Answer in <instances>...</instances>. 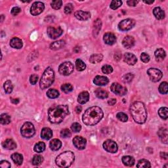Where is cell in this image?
Instances as JSON below:
<instances>
[{
  "label": "cell",
  "instance_id": "obj_24",
  "mask_svg": "<svg viewBox=\"0 0 168 168\" xmlns=\"http://www.w3.org/2000/svg\"><path fill=\"white\" fill-rule=\"evenodd\" d=\"M53 137V131L49 127H44L41 131V137L45 140H49Z\"/></svg>",
  "mask_w": 168,
  "mask_h": 168
},
{
  "label": "cell",
  "instance_id": "obj_58",
  "mask_svg": "<svg viewBox=\"0 0 168 168\" xmlns=\"http://www.w3.org/2000/svg\"><path fill=\"white\" fill-rule=\"evenodd\" d=\"M116 103V100L115 99H112L111 100H109V101H108V104L111 106L114 105Z\"/></svg>",
  "mask_w": 168,
  "mask_h": 168
},
{
  "label": "cell",
  "instance_id": "obj_27",
  "mask_svg": "<svg viewBox=\"0 0 168 168\" xmlns=\"http://www.w3.org/2000/svg\"><path fill=\"white\" fill-rule=\"evenodd\" d=\"M65 46V41L63 40H59V41H55L53 43H51L50 45V49L56 51V50H59L62 49L63 47H64Z\"/></svg>",
  "mask_w": 168,
  "mask_h": 168
},
{
  "label": "cell",
  "instance_id": "obj_43",
  "mask_svg": "<svg viewBox=\"0 0 168 168\" xmlns=\"http://www.w3.org/2000/svg\"><path fill=\"white\" fill-rule=\"evenodd\" d=\"M61 90L65 93H69L73 90V86L70 83H64L61 86Z\"/></svg>",
  "mask_w": 168,
  "mask_h": 168
},
{
  "label": "cell",
  "instance_id": "obj_7",
  "mask_svg": "<svg viewBox=\"0 0 168 168\" xmlns=\"http://www.w3.org/2000/svg\"><path fill=\"white\" fill-rule=\"evenodd\" d=\"M74 71V65L70 62H64L59 67V72L63 76H69Z\"/></svg>",
  "mask_w": 168,
  "mask_h": 168
},
{
  "label": "cell",
  "instance_id": "obj_57",
  "mask_svg": "<svg viewBox=\"0 0 168 168\" xmlns=\"http://www.w3.org/2000/svg\"><path fill=\"white\" fill-rule=\"evenodd\" d=\"M160 156L165 160H167L168 155L167 153H165V152H161V153H160Z\"/></svg>",
  "mask_w": 168,
  "mask_h": 168
},
{
  "label": "cell",
  "instance_id": "obj_26",
  "mask_svg": "<svg viewBox=\"0 0 168 168\" xmlns=\"http://www.w3.org/2000/svg\"><path fill=\"white\" fill-rule=\"evenodd\" d=\"M154 55L155 57H156V59L158 62H161L162 61L165 57L166 56V51H165L163 49L161 48H160V49H158L154 53Z\"/></svg>",
  "mask_w": 168,
  "mask_h": 168
},
{
  "label": "cell",
  "instance_id": "obj_23",
  "mask_svg": "<svg viewBox=\"0 0 168 168\" xmlns=\"http://www.w3.org/2000/svg\"><path fill=\"white\" fill-rule=\"evenodd\" d=\"M10 46L14 49H20L22 47L23 44H22V41L20 38H13L10 41Z\"/></svg>",
  "mask_w": 168,
  "mask_h": 168
},
{
  "label": "cell",
  "instance_id": "obj_53",
  "mask_svg": "<svg viewBox=\"0 0 168 168\" xmlns=\"http://www.w3.org/2000/svg\"><path fill=\"white\" fill-rule=\"evenodd\" d=\"M0 167L1 168H9L11 167V164L6 160L0 161Z\"/></svg>",
  "mask_w": 168,
  "mask_h": 168
},
{
  "label": "cell",
  "instance_id": "obj_3",
  "mask_svg": "<svg viewBox=\"0 0 168 168\" xmlns=\"http://www.w3.org/2000/svg\"><path fill=\"white\" fill-rule=\"evenodd\" d=\"M130 113L135 122L143 124L147 118V112L144 103L139 101L134 102L130 106Z\"/></svg>",
  "mask_w": 168,
  "mask_h": 168
},
{
  "label": "cell",
  "instance_id": "obj_19",
  "mask_svg": "<svg viewBox=\"0 0 168 168\" xmlns=\"http://www.w3.org/2000/svg\"><path fill=\"white\" fill-rule=\"evenodd\" d=\"M122 44L124 47L127 49L133 47L135 45V39L130 35H127L122 40Z\"/></svg>",
  "mask_w": 168,
  "mask_h": 168
},
{
  "label": "cell",
  "instance_id": "obj_6",
  "mask_svg": "<svg viewBox=\"0 0 168 168\" xmlns=\"http://www.w3.org/2000/svg\"><path fill=\"white\" fill-rule=\"evenodd\" d=\"M35 127L34 125L30 122H26L22 126L21 133L22 137L25 138H30L35 134Z\"/></svg>",
  "mask_w": 168,
  "mask_h": 168
},
{
  "label": "cell",
  "instance_id": "obj_11",
  "mask_svg": "<svg viewBox=\"0 0 168 168\" xmlns=\"http://www.w3.org/2000/svg\"><path fill=\"white\" fill-rule=\"evenodd\" d=\"M45 5L41 1L34 2L30 8V13L33 16H37L44 11Z\"/></svg>",
  "mask_w": 168,
  "mask_h": 168
},
{
  "label": "cell",
  "instance_id": "obj_42",
  "mask_svg": "<svg viewBox=\"0 0 168 168\" xmlns=\"http://www.w3.org/2000/svg\"><path fill=\"white\" fill-rule=\"evenodd\" d=\"M159 91L161 93V94H167V91H168V85H167V83L164 82L161 83L160 86H159Z\"/></svg>",
  "mask_w": 168,
  "mask_h": 168
},
{
  "label": "cell",
  "instance_id": "obj_1",
  "mask_svg": "<svg viewBox=\"0 0 168 168\" xmlns=\"http://www.w3.org/2000/svg\"><path fill=\"white\" fill-rule=\"evenodd\" d=\"M69 114V108L67 105H55L48 111V119L52 124H59Z\"/></svg>",
  "mask_w": 168,
  "mask_h": 168
},
{
  "label": "cell",
  "instance_id": "obj_14",
  "mask_svg": "<svg viewBox=\"0 0 168 168\" xmlns=\"http://www.w3.org/2000/svg\"><path fill=\"white\" fill-rule=\"evenodd\" d=\"M86 143V139L82 137L76 136L73 139V144L74 147L78 150H83L85 148Z\"/></svg>",
  "mask_w": 168,
  "mask_h": 168
},
{
  "label": "cell",
  "instance_id": "obj_41",
  "mask_svg": "<svg viewBox=\"0 0 168 168\" xmlns=\"http://www.w3.org/2000/svg\"><path fill=\"white\" fill-rule=\"evenodd\" d=\"M76 67L78 71H83L86 69V64L81 59H77L76 60Z\"/></svg>",
  "mask_w": 168,
  "mask_h": 168
},
{
  "label": "cell",
  "instance_id": "obj_56",
  "mask_svg": "<svg viewBox=\"0 0 168 168\" xmlns=\"http://www.w3.org/2000/svg\"><path fill=\"white\" fill-rule=\"evenodd\" d=\"M139 3V1L137 0H130V1H127V4L129 6H132V7H135Z\"/></svg>",
  "mask_w": 168,
  "mask_h": 168
},
{
  "label": "cell",
  "instance_id": "obj_61",
  "mask_svg": "<svg viewBox=\"0 0 168 168\" xmlns=\"http://www.w3.org/2000/svg\"><path fill=\"white\" fill-rule=\"evenodd\" d=\"M143 2L145 3V4H153L154 3V1H153V0H152V1H145V0H144V1H143Z\"/></svg>",
  "mask_w": 168,
  "mask_h": 168
},
{
  "label": "cell",
  "instance_id": "obj_49",
  "mask_svg": "<svg viewBox=\"0 0 168 168\" xmlns=\"http://www.w3.org/2000/svg\"><path fill=\"white\" fill-rule=\"evenodd\" d=\"M71 130L74 132H80L82 130V126L78 123H74L71 125Z\"/></svg>",
  "mask_w": 168,
  "mask_h": 168
},
{
  "label": "cell",
  "instance_id": "obj_28",
  "mask_svg": "<svg viewBox=\"0 0 168 168\" xmlns=\"http://www.w3.org/2000/svg\"><path fill=\"white\" fill-rule=\"evenodd\" d=\"M153 14L158 20H162L165 18V13L160 7H155L153 9Z\"/></svg>",
  "mask_w": 168,
  "mask_h": 168
},
{
  "label": "cell",
  "instance_id": "obj_13",
  "mask_svg": "<svg viewBox=\"0 0 168 168\" xmlns=\"http://www.w3.org/2000/svg\"><path fill=\"white\" fill-rule=\"evenodd\" d=\"M111 89L113 93L119 96H124L127 93L126 88L121 85L118 83H113L111 87Z\"/></svg>",
  "mask_w": 168,
  "mask_h": 168
},
{
  "label": "cell",
  "instance_id": "obj_20",
  "mask_svg": "<svg viewBox=\"0 0 168 168\" xmlns=\"http://www.w3.org/2000/svg\"><path fill=\"white\" fill-rule=\"evenodd\" d=\"M102 27V22L100 18H97V20L95 21L94 23H93V36L97 37L99 35V33L100 30L101 29Z\"/></svg>",
  "mask_w": 168,
  "mask_h": 168
},
{
  "label": "cell",
  "instance_id": "obj_50",
  "mask_svg": "<svg viewBox=\"0 0 168 168\" xmlns=\"http://www.w3.org/2000/svg\"><path fill=\"white\" fill-rule=\"evenodd\" d=\"M60 136L63 138H69L71 137V132L68 129H64L60 131Z\"/></svg>",
  "mask_w": 168,
  "mask_h": 168
},
{
  "label": "cell",
  "instance_id": "obj_52",
  "mask_svg": "<svg viewBox=\"0 0 168 168\" xmlns=\"http://www.w3.org/2000/svg\"><path fill=\"white\" fill-rule=\"evenodd\" d=\"M150 59V56L146 53H142V54L141 55V59L144 63H147L149 62Z\"/></svg>",
  "mask_w": 168,
  "mask_h": 168
},
{
  "label": "cell",
  "instance_id": "obj_39",
  "mask_svg": "<svg viewBox=\"0 0 168 168\" xmlns=\"http://www.w3.org/2000/svg\"><path fill=\"white\" fill-rule=\"evenodd\" d=\"M137 167L140 168H148V167H150L151 165L149 161L143 159V160H140L138 161Z\"/></svg>",
  "mask_w": 168,
  "mask_h": 168
},
{
  "label": "cell",
  "instance_id": "obj_17",
  "mask_svg": "<svg viewBox=\"0 0 168 168\" xmlns=\"http://www.w3.org/2000/svg\"><path fill=\"white\" fill-rule=\"evenodd\" d=\"M75 17L80 21H87L91 17V14L88 11H77L74 13Z\"/></svg>",
  "mask_w": 168,
  "mask_h": 168
},
{
  "label": "cell",
  "instance_id": "obj_32",
  "mask_svg": "<svg viewBox=\"0 0 168 168\" xmlns=\"http://www.w3.org/2000/svg\"><path fill=\"white\" fill-rule=\"evenodd\" d=\"M158 135H159L160 139L162 143L167 144V130L166 129L162 128L158 131Z\"/></svg>",
  "mask_w": 168,
  "mask_h": 168
},
{
  "label": "cell",
  "instance_id": "obj_25",
  "mask_svg": "<svg viewBox=\"0 0 168 168\" xmlns=\"http://www.w3.org/2000/svg\"><path fill=\"white\" fill-rule=\"evenodd\" d=\"M61 146H62V143L59 139H54L51 140L49 143V147L52 150L57 151L59 150Z\"/></svg>",
  "mask_w": 168,
  "mask_h": 168
},
{
  "label": "cell",
  "instance_id": "obj_18",
  "mask_svg": "<svg viewBox=\"0 0 168 168\" xmlns=\"http://www.w3.org/2000/svg\"><path fill=\"white\" fill-rule=\"evenodd\" d=\"M93 82L97 85L99 86H104L107 85L109 82V80L108 79L107 77L102 76H97L94 80H93Z\"/></svg>",
  "mask_w": 168,
  "mask_h": 168
},
{
  "label": "cell",
  "instance_id": "obj_54",
  "mask_svg": "<svg viewBox=\"0 0 168 168\" xmlns=\"http://www.w3.org/2000/svg\"><path fill=\"white\" fill-rule=\"evenodd\" d=\"M38 76L35 74H32V75L30 76V82L32 85H35L36 84V83L38 82Z\"/></svg>",
  "mask_w": 168,
  "mask_h": 168
},
{
  "label": "cell",
  "instance_id": "obj_37",
  "mask_svg": "<svg viewBox=\"0 0 168 168\" xmlns=\"http://www.w3.org/2000/svg\"><path fill=\"white\" fill-rule=\"evenodd\" d=\"M47 95L50 99H56L59 96V92L55 89H51L47 91Z\"/></svg>",
  "mask_w": 168,
  "mask_h": 168
},
{
  "label": "cell",
  "instance_id": "obj_15",
  "mask_svg": "<svg viewBox=\"0 0 168 168\" xmlns=\"http://www.w3.org/2000/svg\"><path fill=\"white\" fill-rule=\"evenodd\" d=\"M103 40H104L106 44L112 46V45H114L116 42V37L114 34L108 32V33H106L103 36Z\"/></svg>",
  "mask_w": 168,
  "mask_h": 168
},
{
  "label": "cell",
  "instance_id": "obj_55",
  "mask_svg": "<svg viewBox=\"0 0 168 168\" xmlns=\"http://www.w3.org/2000/svg\"><path fill=\"white\" fill-rule=\"evenodd\" d=\"M21 11V9L20 7H15L12 9L11 10V14L13 16H17L19 13H20Z\"/></svg>",
  "mask_w": 168,
  "mask_h": 168
},
{
  "label": "cell",
  "instance_id": "obj_51",
  "mask_svg": "<svg viewBox=\"0 0 168 168\" xmlns=\"http://www.w3.org/2000/svg\"><path fill=\"white\" fill-rule=\"evenodd\" d=\"M73 9H74L73 5L72 4H66L65 7H64V11L66 14L69 15V14H70L73 11Z\"/></svg>",
  "mask_w": 168,
  "mask_h": 168
},
{
  "label": "cell",
  "instance_id": "obj_29",
  "mask_svg": "<svg viewBox=\"0 0 168 168\" xmlns=\"http://www.w3.org/2000/svg\"><path fill=\"white\" fill-rule=\"evenodd\" d=\"M95 94L97 96V97L101 99H106L108 97V92L101 88L97 89L95 91Z\"/></svg>",
  "mask_w": 168,
  "mask_h": 168
},
{
  "label": "cell",
  "instance_id": "obj_16",
  "mask_svg": "<svg viewBox=\"0 0 168 168\" xmlns=\"http://www.w3.org/2000/svg\"><path fill=\"white\" fill-rule=\"evenodd\" d=\"M124 62L127 63L129 65H135L137 63V57H135L133 54L126 53L124 56Z\"/></svg>",
  "mask_w": 168,
  "mask_h": 168
},
{
  "label": "cell",
  "instance_id": "obj_40",
  "mask_svg": "<svg viewBox=\"0 0 168 168\" xmlns=\"http://www.w3.org/2000/svg\"><path fill=\"white\" fill-rule=\"evenodd\" d=\"M43 161V158L40 155H35L32 159V164L34 166H40Z\"/></svg>",
  "mask_w": 168,
  "mask_h": 168
},
{
  "label": "cell",
  "instance_id": "obj_35",
  "mask_svg": "<svg viewBox=\"0 0 168 168\" xmlns=\"http://www.w3.org/2000/svg\"><path fill=\"white\" fill-rule=\"evenodd\" d=\"M11 121V116L7 114H2L1 115V119H0V122H1V124L2 125H7L9 124H10V122Z\"/></svg>",
  "mask_w": 168,
  "mask_h": 168
},
{
  "label": "cell",
  "instance_id": "obj_22",
  "mask_svg": "<svg viewBox=\"0 0 168 168\" xmlns=\"http://www.w3.org/2000/svg\"><path fill=\"white\" fill-rule=\"evenodd\" d=\"M2 146L5 149L7 150H13L15 148H17V144L15 143V142L10 139H8L5 140L4 143H2Z\"/></svg>",
  "mask_w": 168,
  "mask_h": 168
},
{
  "label": "cell",
  "instance_id": "obj_33",
  "mask_svg": "<svg viewBox=\"0 0 168 168\" xmlns=\"http://www.w3.org/2000/svg\"><path fill=\"white\" fill-rule=\"evenodd\" d=\"M103 59V56L101 54H94L89 58V62L92 64H96L99 63Z\"/></svg>",
  "mask_w": 168,
  "mask_h": 168
},
{
  "label": "cell",
  "instance_id": "obj_2",
  "mask_svg": "<svg viewBox=\"0 0 168 168\" xmlns=\"http://www.w3.org/2000/svg\"><path fill=\"white\" fill-rule=\"evenodd\" d=\"M104 116L102 110L99 106H92L87 109L83 115L82 119L86 125H95L101 120Z\"/></svg>",
  "mask_w": 168,
  "mask_h": 168
},
{
  "label": "cell",
  "instance_id": "obj_21",
  "mask_svg": "<svg viewBox=\"0 0 168 168\" xmlns=\"http://www.w3.org/2000/svg\"><path fill=\"white\" fill-rule=\"evenodd\" d=\"M89 100V93L87 91H83L80 93L78 97H77V101L80 104H85L87 102H88Z\"/></svg>",
  "mask_w": 168,
  "mask_h": 168
},
{
  "label": "cell",
  "instance_id": "obj_46",
  "mask_svg": "<svg viewBox=\"0 0 168 168\" xmlns=\"http://www.w3.org/2000/svg\"><path fill=\"white\" fill-rule=\"evenodd\" d=\"M116 117L119 119V121L122 122H126L128 119V116L127 114H125L124 112H118L116 114Z\"/></svg>",
  "mask_w": 168,
  "mask_h": 168
},
{
  "label": "cell",
  "instance_id": "obj_45",
  "mask_svg": "<svg viewBox=\"0 0 168 168\" xmlns=\"http://www.w3.org/2000/svg\"><path fill=\"white\" fill-rule=\"evenodd\" d=\"M134 75L131 73H128L122 77V81L124 83H130L133 80Z\"/></svg>",
  "mask_w": 168,
  "mask_h": 168
},
{
  "label": "cell",
  "instance_id": "obj_34",
  "mask_svg": "<svg viewBox=\"0 0 168 168\" xmlns=\"http://www.w3.org/2000/svg\"><path fill=\"white\" fill-rule=\"evenodd\" d=\"M34 150L36 153H41L46 150V144L43 142H38V143L35 144Z\"/></svg>",
  "mask_w": 168,
  "mask_h": 168
},
{
  "label": "cell",
  "instance_id": "obj_9",
  "mask_svg": "<svg viewBox=\"0 0 168 168\" xmlns=\"http://www.w3.org/2000/svg\"><path fill=\"white\" fill-rule=\"evenodd\" d=\"M147 74L149 76L150 80L153 82H158L162 77V72L160 70L154 68H151L147 70Z\"/></svg>",
  "mask_w": 168,
  "mask_h": 168
},
{
  "label": "cell",
  "instance_id": "obj_47",
  "mask_svg": "<svg viewBox=\"0 0 168 168\" xmlns=\"http://www.w3.org/2000/svg\"><path fill=\"white\" fill-rule=\"evenodd\" d=\"M102 72L106 74H110L113 72V68L108 64H106L102 67Z\"/></svg>",
  "mask_w": 168,
  "mask_h": 168
},
{
  "label": "cell",
  "instance_id": "obj_48",
  "mask_svg": "<svg viewBox=\"0 0 168 168\" xmlns=\"http://www.w3.org/2000/svg\"><path fill=\"white\" fill-rule=\"evenodd\" d=\"M122 5V1H112L110 7L113 10H116L118 8H119L120 6Z\"/></svg>",
  "mask_w": 168,
  "mask_h": 168
},
{
  "label": "cell",
  "instance_id": "obj_60",
  "mask_svg": "<svg viewBox=\"0 0 168 168\" xmlns=\"http://www.w3.org/2000/svg\"><path fill=\"white\" fill-rule=\"evenodd\" d=\"M11 102L13 103H14V104H18V103L19 102V100H18V99H13L11 98Z\"/></svg>",
  "mask_w": 168,
  "mask_h": 168
},
{
  "label": "cell",
  "instance_id": "obj_5",
  "mask_svg": "<svg viewBox=\"0 0 168 168\" xmlns=\"http://www.w3.org/2000/svg\"><path fill=\"white\" fill-rule=\"evenodd\" d=\"M55 80V72L51 67H47L44 71L40 80V86L41 89H47L52 85Z\"/></svg>",
  "mask_w": 168,
  "mask_h": 168
},
{
  "label": "cell",
  "instance_id": "obj_30",
  "mask_svg": "<svg viewBox=\"0 0 168 168\" xmlns=\"http://www.w3.org/2000/svg\"><path fill=\"white\" fill-rule=\"evenodd\" d=\"M11 159L14 161L15 164L21 166L23 161V156L19 153H14L11 155Z\"/></svg>",
  "mask_w": 168,
  "mask_h": 168
},
{
  "label": "cell",
  "instance_id": "obj_12",
  "mask_svg": "<svg viewBox=\"0 0 168 168\" xmlns=\"http://www.w3.org/2000/svg\"><path fill=\"white\" fill-rule=\"evenodd\" d=\"M47 32L48 36H49L51 39L55 40V39H57L60 37V35L63 34V30L60 27L54 28L52 27H49L47 28Z\"/></svg>",
  "mask_w": 168,
  "mask_h": 168
},
{
  "label": "cell",
  "instance_id": "obj_59",
  "mask_svg": "<svg viewBox=\"0 0 168 168\" xmlns=\"http://www.w3.org/2000/svg\"><path fill=\"white\" fill-rule=\"evenodd\" d=\"M82 107H81L80 106H76V108L75 109V111H76V112L77 113V114H80V113L81 112V111H82Z\"/></svg>",
  "mask_w": 168,
  "mask_h": 168
},
{
  "label": "cell",
  "instance_id": "obj_4",
  "mask_svg": "<svg viewBox=\"0 0 168 168\" xmlns=\"http://www.w3.org/2000/svg\"><path fill=\"white\" fill-rule=\"evenodd\" d=\"M74 160L75 156L71 151H66L60 154L55 160L56 164L60 167H69L72 165Z\"/></svg>",
  "mask_w": 168,
  "mask_h": 168
},
{
  "label": "cell",
  "instance_id": "obj_8",
  "mask_svg": "<svg viewBox=\"0 0 168 168\" xmlns=\"http://www.w3.org/2000/svg\"><path fill=\"white\" fill-rule=\"evenodd\" d=\"M135 24V21L131 18H127L123 20L118 24L119 30L122 32H125L133 28Z\"/></svg>",
  "mask_w": 168,
  "mask_h": 168
},
{
  "label": "cell",
  "instance_id": "obj_44",
  "mask_svg": "<svg viewBox=\"0 0 168 168\" xmlns=\"http://www.w3.org/2000/svg\"><path fill=\"white\" fill-rule=\"evenodd\" d=\"M51 7H52L54 9H56V10H58V9H60L62 7L63 5V1L61 0H55V1H53L51 2Z\"/></svg>",
  "mask_w": 168,
  "mask_h": 168
},
{
  "label": "cell",
  "instance_id": "obj_38",
  "mask_svg": "<svg viewBox=\"0 0 168 168\" xmlns=\"http://www.w3.org/2000/svg\"><path fill=\"white\" fill-rule=\"evenodd\" d=\"M158 114L161 118L167 119L168 118V108L167 107H161L158 111Z\"/></svg>",
  "mask_w": 168,
  "mask_h": 168
},
{
  "label": "cell",
  "instance_id": "obj_36",
  "mask_svg": "<svg viewBox=\"0 0 168 168\" xmlns=\"http://www.w3.org/2000/svg\"><path fill=\"white\" fill-rule=\"evenodd\" d=\"M4 88L5 93H7V94H9V93H11L13 91V85L11 81L7 80L4 83Z\"/></svg>",
  "mask_w": 168,
  "mask_h": 168
},
{
  "label": "cell",
  "instance_id": "obj_62",
  "mask_svg": "<svg viewBox=\"0 0 168 168\" xmlns=\"http://www.w3.org/2000/svg\"><path fill=\"white\" fill-rule=\"evenodd\" d=\"M1 18H1V22H2L3 21H4V15H1Z\"/></svg>",
  "mask_w": 168,
  "mask_h": 168
},
{
  "label": "cell",
  "instance_id": "obj_31",
  "mask_svg": "<svg viewBox=\"0 0 168 168\" xmlns=\"http://www.w3.org/2000/svg\"><path fill=\"white\" fill-rule=\"evenodd\" d=\"M122 162L125 166H133L135 164V159L132 156H125L122 158Z\"/></svg>",
  "mask_w": 168,
  "mask_h": 168
},
{
  "label": "cell",
  "instance_id": "obj_10",
  "mask_svg": "<svg viewBox=\"0 0 168 168\" xmlns=\"http://www.w3.org/2000/svg\"><path fill=\"white\" fill-rule=\"evenodd\" d=\"M102 146L106 152L111 153H116L118 149L117 143L115 141L111 139L105 141L104 143H103Z\"/></svg>",
  "mask_w": 168,
  "mask_h": 168
}]
</instances>
